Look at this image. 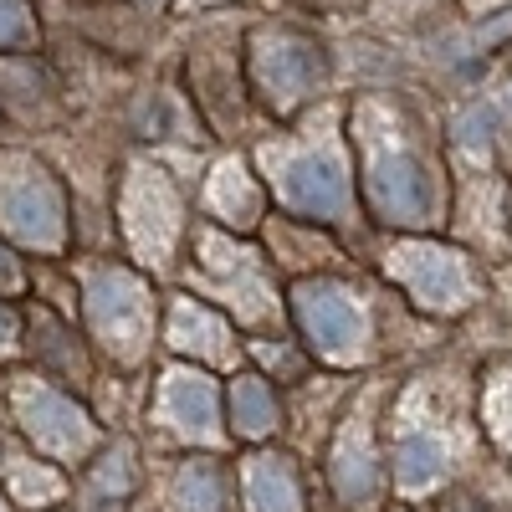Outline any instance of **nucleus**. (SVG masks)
Segmentation results:
<instances>
[{
	"label": "nucleus",
	"instance_id": "nucleus-9",
	"mask_svg": "<svg viewBox=\"0 0 512 512\" xmlns=\"http://www.w3.org/2000/svg\"><path fill=\"white\" fill-rule=\"evenodd\" d=\"M128 231H134V241L154 256L169 251V241H175V231H180V200H175V190H169L164 175L139 169V180L128 185Z\"/></svg>",
	"mask_w": 512,
	"mask_h": 512
},
{
	"label": "nucleus",
	"instance_id": "nucleus-17",
	"mask_svg": "<svg viewBox=\"0 0 512 512\" xmlns=\"http://www.w3.org/2000/svg\"><path fill=\"white\" fill-rule=\"evenodd\" d=\"M221 472L210 461H190L180 472V502L185 512H221Z\"/></svg>",
	"mask_w": 512,
	"mask_h": 512
},
{
	"label": "nucleus",
	"instance_id": "nucleus-18",
	"mask_svg": "<svg viewBox=\"0 0 512 512\" xmlns=\"http://www.w3.org/2000/svg\"><path fill=\"white\" fill-rule=\"evenodd\" d=\"M487 420H492L497 441L512 451V374H502L492 390H487Z\"/></svg>",
	"mask_w": 512,
	"mask_h": 512
},
{
	"label": "nucleus",
	"instance_id": "nucleus-1",
	"mask_svg": "<svg viewBox=\"0 0 512 512\" xmlns=\"http://www.w3.org/2000/svg\"><path fill=\"white\" fill-rule=\"evenodd\" d=\"M369 144V169H364V190H369V205L379 221H395V226H431L436 210H441V195H436V180L410 149L400 144H384L374 134H364Z\"/></svg>",
	"mask_w": 512,
	"mask_h": 512
},
{
	"label": "nucleus",
	"instance_id": "nucleus-10",
	"mask_svg": "<svg viewBox=\"0 0 512 512\" xmlns=\"http://www.w3.org/2000/svg\"><path fill=\"white\" fill-rule=\"evenodd\" d=\"M164 415L195 441H216V384L200 369H175L164 374Z\"/></svg>",
	"mask_w": 512,
	"mask_h": 512
},
{
	"label": "nucleus",
	"instance_id": "nucleus-7",
	"mask_svg": "<svg viewBox=\"0 0 512 512\" xmlns=\"http://www.w3.org/2000/svg\"><path fill=\"white\" fill-rule=\"evenodd\" d=\"M323 77V52L313 41H297V36H277L256 52V82L267 88V98L277 108H292L303 103Z\"/></svg>",
	"mask_w": 512,
	"mask_h": 512
},
{
	"label": "nucleus",
	"instance_id": "nucleus-2",
	"mask_svg": "<svg viewBox=\"0 0 512 512\" xmlns=\"http://www.w3.org/2000/svg\"><path fill=\"white\" fill-rule=\"evenodd\" d=\"M292 313L303 338L333 364H349L364 349V318L354 308V297L333 282H297L292 287Z\"/></svg>",
	"mask_w": 512,
	"mask_h": 512
},
{
	"label": "nucleus",
	"instance_id": "nucleus-20",
	"mask_svg": "<svg viewBox=\"0 0 512 512\" xmlns=\"http://www.w3.org/2000/svg\"><path fill=\"white\" fill-rule=\"evenodd\" d=\"M21 282V272H16V262H11V256L6 251H0V292H11Z\"/></svg>",
	"mask_w": 512,
	"mask_h": 512
},
{
	"label": "nucleus",
	"instance_id": "nucleus-4",
	"mask_svg": "<svg viewBox=\"0 0 512 512\" xmlns=\"http://www.w3.org/2000/svg\"><path fill=\"white\" fill-rule=\"evenodd\" d=\"M390 277L415 297L420 308H436V313H456L472 303V272L456 251H441V246H395L390 251Z\"/></svg>",
	"mask_w": 512,
	"mask_h": 512
},
{
	"label": "nucleus",
	"instance_id": "nucleus-6",
	"mask_svg": "<svg viewBox=\"0 0 512 512\" xmlns=\"http://www.w3.org/2000/svg\"><path fill=\"white\" fill-rule=\"evenodd\" d=\"M0 226L31 246H57L62 241V195L47 175L36 169H11L0 180Z\"/></svg>",
	"mask_w": 512,
	"mask_h": 512
},
{
	"label": "nucleus",
	"instance_id": "nucleus-3",
	"mask_svg": "<svg viewBox=\"0 0 512 512\" xmlns=\"http://www.w3.org/2000/svg\"><path fill=\"white\" fill-rule=\"evenodd\" d=\"M272 159V180L277 195L303 210L313 221H338L349 210V175H344V159L338 154H267Z\"/></svg>",
	"mask_w": 512,
	"mask_h": 512
},
{
	"label": "nucleus",
	"instance_id": "nucleus-15",
	"mask_svg": "<svg viewBox=\"0 0 512 512\" xmlns=\"http://www.w3.org/2000/svg\"><path fill=\"white\" fill-rule=\"evenodd\" d=\"M231 425H236V436H246V441L272 436V425H277V400H272V390H267V379L241 374V379L231 384Z\"/></svg>",
	"mask_w": 512,
	"mask_h": 512
},
{
	"label": "nucleus",
	"instance_id": "nucleus-19",
	"mask_svg": "<svg viewBox=\"0 0 512 512\" xmlns=\"http://www.w3.org/2000/svg\"><path fill=\"white\" fill-rule=\"evenodd\" d=\"M21 36H26L21 0H0V41H21Z\"/></svg>",
	"mask_w": 512,
	"mask_h": 512
},
{
	"label": "nucleus",
	"instance_id": "nucleus-8",
	"mask_svg": "<svg viewBox=\"0 0 512 512\" xmlns=\"http://www.w3.org/2000/svg\"><path fill=\"white\" fill-rule=\"evenodd\" d=\"M21 420H26V431L41 451H52V456H82L93 446V425L88 415H82L72 400L52 395V390H21Z\"/></svg>",
	"mask_w": 512,
	"mask_h": 512
},
{
	"label": "nucleus",
	"instance_id": "nucleus-16",
	"mask_svg": "<svg viewBox=\"0 0 512 512\" xmlns=\"http://www.w3.org/2000/svg\"><path fill=\"white\" fill-rule=\"evenodd\" d=\"M210 210L236 226H251L256 221V210H262V200H256L251 180H246V169L241 164H221L216 169V180H210Z\"/></svg>",
	"mask_w": 512,
	"mask_h": 512
},
{
	"label": "nucleus",
	"instance_id": "nucleus-21",
	"mask_svg": "<svg viewBox=\"0 0 512 512\" xmlns=\"http://www.w3.org/2000/svg\"><path fill=\"white\" fill-rule=\"evenodd\" d=\"M0 512H6V502H0Z\"/></svg>",
	"mask_w": 512,
	"mask_h": 512
},
{
	"label": "nucleus",
	"instance_id": "nucleus-5",
	"mask_svg": "<svg viewBox=\"0 0 512 512\" xmlns=\"http://www.w3.org/2000/svg\"><path fill=\"white\" fill-rule=\"evenodd\" d=\"M88 313H93V328L108 338V344L134 359L144 333H149V292L139 277L128 272H103L93 287H88Z\"/></svg>",
	"mask_w": 512,
	"mask_h": 512
},
{
	"label": "nucleus",
	"instance_id": "nucleus-13",
	"mask_svg": "<svg viewBox=\"0 0 512 512\" xmlns=\"http://www.w3.org/2000/svg\"><path fill=\"white\" fill-rule=\"evenodd\" d=\"M169 344L185 354H200V359H231V328L200 303H175V313H169Z\"/></svg>",
	"mask_w": 512,
	"mask_h": 512
},
{
	"label": "nucleus",
	"instance_id": "nucleus-12",
	"mask_svg": "<svg viewBox=\"0 0 512 512\" xmlns=\"http://www.w3.org/2000/svg\"><path fill=\"white\" fill-rule=\"evenodd\" d=\"M246 502L251 512H303V487L287 456H251L246 461Z\"/></svg>",
	"mask_w": 512,
	"mask_h": 512
},
{
	"label": "nucleus",
	"instance_id": "nucleus-14",
	"mask_svg": "<svg viewBox=\"0 0 512 512\" xmlns=\"http://www.w3.org/2000/svg\"><path fill=\"white\" fill-rule=\"evenodd\" d=\"M446 477V446L431 431H405L395 446V482L405 492H431Z\"/></svg>",
	"mask_w": 512,
	"mask_h": 512
},
{
	"label": "nucleus",
	"instance_id": "nucleus-11",
	"mask_svg": "<svg viewBox=\"0 0 512 512\" xmlns=\"http://www.w3.org/2000/svg\"><path fill=\"white\" fill-rule=\"evenodd\" d=\"M333 487L349 507H369L379 497V466H374V446L364 436V425H349L344 441L333 451Z\"/></svg>",
	"mask_w": 512,
	"mask_h": 512
}]
</instances>
